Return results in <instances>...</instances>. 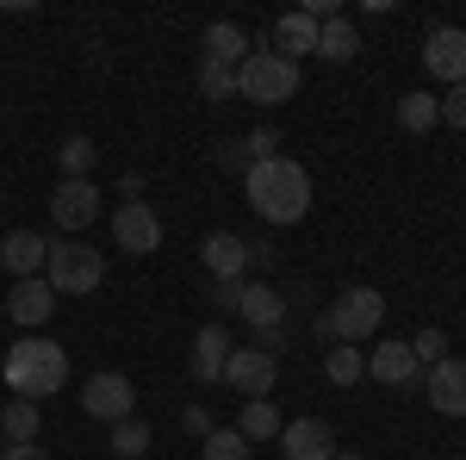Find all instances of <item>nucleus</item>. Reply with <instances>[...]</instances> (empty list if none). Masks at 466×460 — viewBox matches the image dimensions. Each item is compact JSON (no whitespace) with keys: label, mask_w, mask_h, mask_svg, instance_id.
Here are the masks:
<instances>
[{"label":"nucleus","mask_w":466,"mask_h":460,"mask_svg":"<svg viewBox=\"0 0 466 460\" xmlns=\"http://www.w3.org/2000/svg\"><path fill=\"white\" fill-rule=\"evenodd\" d=\"M423 386H430V404L441 411V417H466V361H441V367H430L423 373Z\"/></svg>","instance_id":"obj_16"},{"label":"nucleus","mask_w":466,"mask_h":460,"mask_svg":"<svg viewBox=\"0 0 466 460\" xmlns=\"http://www.w3.org/2000/svg\"><path fill=\"white\" fill-rule=\"evenodd\" d=\"M237 94L249 107H287L299 100V63H287L280 50H249V63L237 69Z\"/></svg>","instance_id":"obj_4"},{"label":"nucleus","mask_w":466,"mask_h":460,"mask_svg":"<svg viewBox=\"0 0 466 460\" xmlns=\"http://www.w3.org/2000/svg\"><path fill=\"white\" fill-rule=\"evenodd\" d=\"M94 138H63V149H56V162H63V180H87L94 175Z\"/></svg>","instance_id":"obj_26"},{"label":"nucleus","mask_w":466,"mask_h":460,"mask_svg":"<svg viewBox=\"0 0 466 460\" xmlns=\"http://www.w3.org/2000/svg\"><path fill=\"white\" fill-rule=\"evenodd\" d=\"M323 373H329V386H360V380H367V354L355 349V342H336V349L323 354Z\"/></svg>","instance_id":"obj_23"},{"label":"nucleus","mask_w":466,"mask_h":460,"mask_svg":"<svg viewBox=\"0 0 466 460\" xmlns=\"http://www.w3.org/2000/svg\"><path fill=\"white\" fill-rule=\"evenodd\" d=\"M0 380L13 398H50V392H63L69 380V354L56 349V342H44V336H25V342H13L6 361H0Z\"/></svg>","instance_id":"obj_2"},{"label":"nucleus","mask_w":466,"mask_h":460,"mask_svg":"<svg viewBox=\"0 0 466 460\" xmlns=\"http://www.w3.org/2000/svg\"><path fill=\"white\" fill-rule=\"evenodd\" d=\"M280 429H287V417L274 411V398H243V424H237L243 442H280Z\"/></svg>","instance_id":"obj_22"},{"label":"nucleus","mask_w":466,"mask_h":460,"mask_svg":"<svg viewBox=\"0 0 466 460\" xmlns=\"http://www.w3.org/2000/svg\"><path fill=\"white\" fill-rule=\"evenodd\" d=\"M380 323H386V299L373 286H349L318 318V342H329V349L336 342H367V336H380Z\"/></svg>","instance_id":"obj_3"},{"label":"nucleus","mask_w":466,"mask_h":460,"mask_svg":"<svg viewBox=\"0 0 466 460\" xmlns=\"http://www.w3.org/2000/svg\"><path fill=\"white\" fill-rule=\"evenodd\" d=\"M180 424H187V429H193V435H199V442H206V435H212V429H218V417H212V411H206V404H187V411H180Z\"/></svg>","instance_id":"obj_32"},{"label":"nucleus","mask_w":466,"mask_h":460,"mask_svg":"<svg viewBox=\"0 0 466 460\" xmlns=\"http://www.w3.org/2000/svg\"><path fill=\"white\" fill-rule=\"evenodd\" d=\"M44 281H50V292H63V299H87V292L106 286V255L87 249V243H50Z\"/></svg>","instance_id":"obj_5"},{"label":"nucleus","mask_w":466,"mask_h":460,"mask_svg":"<svg viewBox=\"0 0 466 460\" xmlns=\"http://www.w3.org/2000/svg\"><path fill=\"white\" fill-rule=\"evenodd\" d=\"M336 460H360V455H336Z\"/></svg>","instance_id":"obj_36"},{"label":"nucleus","mask_w":466,"mask_h":460,"mask_svg":"<svg viewBox=\"0 0 466 460\" xmlns=\"http://www.w3.org/2000/svg\"><path fill=\"white\" fill-rule=\"evenodd\" d=\"M237 312L249 318V330H280V323H287V299L268 281H243V305H237Z\"/></svg>","instance_id":"obj_20"},{"label":"nucleus","mask_w":466,"mask_h":460,"mask_svg":"<svg viewBox=\"0 0 466 460\" xmlns=\"http://www.w3.org/2000/svg\"><path fill=\"white\" fill-rule=\"evenodd\" d=\"M199 455H206V460H255V448L243 442V435H237V429H212Z\"/></svg>","instance_id":"obj_28"},{"label":"nucleus","mask_w":466,"mask_h":460,"mask_svg":"<svg viewBox=\"0 0 466 460\" xmlns=\"http://www.w3.org/2000/svg\"><path fill=\"white\" fill-rule=\"evenodd\" d=\"M243 187H249V206L268 224H299V218L311 212V175L292 156H261V162H249Z\"/></svg>","instance_id":"obj_1"},{"label":"nucleus","mask_w":466,"mask_h":460,"mask_svg":"<svg viewBox=\"0 0 466 460\" xmlns=\"http://www.w3.org/2000/svg\"><path fill=\"white\" fill-rule=\"evenodd\" d=\"M280 455L287 460H336V435L323 417H299V424L280 429Z\"/></svg>","instance_id":"obj_13"},{"label":"nucleus","mask_w":466,"mask_h":460,"mask_svg":"<svg viewBox=\"0 0 466 460\" xmlns=\"http://www.w3.org/2000/svg\"><path fill=\"white\" fill-rule=\"evenodd\" d=\"M44 261H50V243H44L37 230H6V237H0V268H6L13 281H37Z\"/></svg>","instance_id":"obj_11"},{"label":"nucleus","mask_w":466,"mask_h":460,"mask_svg":"<svg viewBox=\"0 0 466 460\" xmlns=\"http://www.w3.org/2000/svg\"><path fill=\"white\" fill-rule=\"evenodd\" d=\"M249 32L243 26H230V19H218V26H206V37H199V56L206 63H224V69H243L249 63Z\"/></svg>","instance_id":"obj_17"},{"label":"nucleus","mask_w":466,"mask_h":460,"mask_svg":"<svg viewBox=\"0 0 466 460\" xmlns=\"http://www.w3.org/2000/svg\"><path fill=\"white\" fill-rule=\"evenodd\" d=\"M274 380H280V361L261 349H230V361H224V386H237L243 398H268Z\"/></svg>","instance_id":"obj_8"},{"label":"nucleus","mask_w":466,"mask_h":460,"mask_svg":"<svg viewBox=\"0 0 466 460\" xmlns=\"http://www.w3.org/2000/svg\"><path fill=\"white\" fill-rule=\"evenodd\" d=\"M268 50H280L287 63H299L305 50H318V19H311L305 6H299V13H280V19H274V44H268Z\"/></svg>","instance_id":"obj_19"},{"label":"nucleus","mask_w":466,"mask_h":460,"mask_svg":"<svg viewBox=\"0 0 466 460\" xmlns=\"http://www.w3.org/2000/svg\"><path fill=\"white\" fill-rule=\"evenodd\" d=\"M50 218H56L63 230H87V224L100 218V187H94V180H63V187L50 193Z\"/></svg>","instance_id":"obj_10"},{"label":"nucleus","mask_w":466,"mask_h":460,"mask_svg":"<svg viewBox=\"0 0 466 460\" xmlns=\"http://www.w3.org/2000/svg\"><path fill=\"white\" fill-rule=\"evenodd\" d=\"M230 349H237V342H230V330H224V323H206V330L193 336V380H199V386L224 380V361H230Z\"/></svg>","instance_id":"obj_18"},{"label":"nucleus","mask_w":466,"mask_h":460,"mask_svg":"<svg viewBox=\"0 0 466 460\" xmlns=\"http://www.w3.org/2000/svg\"><path fill=\"white\" fill-rule=\"evenodd\" d=\"M0 435H6L13 448H25V442H37V404H32V398H13V404L0 411Z\"/></svg>","instance_id":"obj_24"},{"label":"nucleus","mask_w":466,"mask_h":460,"mask_svg":"<svg viewBox=\"0 0 466 460\" xmlns=\"http://www.w3.org/2000/svg\"><path fill=\"white\" fill-rule=\"evenodd\" d=\"M423 69L448 87H466V32L461 26H435L430 44H423Z\"/></svg>","instance_id":"obj_9"},{"label":"nucleus","mask_w":466,"mask_h":460,"mask_svg":"<svg viewBox=\"0 0 466 460\" xmlns=\"http://www.w3.org/2000/svg\"><path fill=\"white\" fill-rule=\"evenodd\" d=\"M441 118H448V131H466V87H448V100H435Z\"/></svg>","instance_id":"obj_31"},{"label":"nucleus","mask_w":466,"mask_h":460,"mask_svg":"<svg viewBox=\"0 0 466 460\" xmlns=\"http://www.w3.org/2000/svg\"><path fill=\"white\" fill-rule=\"evenodd\" d=\"M0 460H50V448H37V442H25V448H0Z\"/></svg>","instance_id":"obj_35"},{"label":"nucleus","mask_w":466,"mask_h":460,"mask_svg":"<svg viewBox=\"0 0 466 460\" xmlns=\"http://www.w3.org/2000/svg\"><path fill=\"white\" fill-rule=\"evenodd\" d=\"M367 373H373L380 386H417V380H423L410 342H373V349H367Z\"/></svg>","instance_id":"obj_14"},{"label":"nucleus","mask_w":466,"mask_h":460,"mask_svg":"<svg viewBox=\"0 0 466 460\" xmlns=\"http://www.w3.org/2000/svg\"><path fill=\"white\" fill-rule=\"evenodd\" d=\"M410 354H417V367L430 373V367H441V361H448V336H441V330H423V336L410 342Z\"/></svg>","instance_id":"obj_30"},{"label":"nucleus","mask_w":466,"mask_h":460,"mask_svg":"<svg viewBox=\"0 0 466 460\" xmlns=\"http://www.w3.org/2000/svg\"><path fill=\"white\" fill-rule=\"evenodd\" d=\"M212 305L218 312H237L243 305V281H212Z\"/></svg>","instance_id":"obj_33"},{"label":"nucleus","mask_w":466,"mask_h":460,"mask_svg":"<svg viewBox=\"0 0 466 460\" xmlns=\"http://www.w3.org/2000/svg\"><path fill=\"white\" fill-rule=\"evenodd\" d=\"M112 243L125 249V255H156L162 249V218L149 199H125L118 212H112Z\"/></svg>","instance_id":"obj_6"},{"label":"nucleus","mask_w":466,"mask_h":460,"mask_svg":"<svg viewBox=\"0 0 466 460\" xmlns=\"http://www.w3.org/2000/svg\"><path fill=\"white\" fill-rule=\"evenodd\" d=\"M199 261L212 268V281H243V274H249V237L212 230V237L199 243Z\"/></svg>","instance_id":"obj_12"},{"label":"nucleus","mask_w":466,"mask_h":460,"mask_svg":"<svg viewBox=\"0 0 466 460\" xmlns=\"http://www.w3.org/2000/svg\"><path fill=\"white\" fill-rule=\"evenodd\" d=\"M318 56H323V63H355V56H360L355 19H342V13H336V19H323V26H318Z\"/></svg>","instance_id":"obj_21"},{"label":"nucleus","mask_w":466,"mask_h":460,"mask_svg":"<svg viewBox=\"0 0 466 460\" xmlns=\"http://www.w3.org/2000/svg\"><path fill=\"white\" fill-rule=\"evenodd\" d=\"M81 411L94 417V424H125L131 411H137V392L125 373H94L87 386H81Z\"/></svg>","instance_id":"obj_7"},{"label":"nucleus","mask_w":466,"mask_h":460,"mask_svg":"<svg viewBox=\"0 0 466 460\" xmlns=\"http://www.w3.org/2000/svg\"><path fill=\"white\" fill-rule=\"evenodd\" d=\"M50 312H56V292H50L44 274H37V281H13V292H6V318L13 323L37 330V323H50Z\"/></svg>","instance_id":"obj_15"},{"label":"nucleus","mask_w":466,"mask_h":460,"mask_svg":"<svg viewBox=\"0 0 466 460\" xmlns=\"http://www.w3.org/2000/svg\"><path fill=\"white\" fill-rule=\"evenodd\" d=\"M199 94H206V100H230V94H237V69H224V63H206V56H199Z\"/></svg>","instance_id":"obj_29"},{"label":"nucleus","mask_w":466,"mask_h":460,"mask_svg":"<svg viewBox=\"0 0 466 460\" xmlns=\"http://www.w3.org/2000/svg\"><path fill=\"white\" fill-rule=\"evenodd\" d=\"M255 349L280 361V349H287V323H280V330H255Z\"/></svg>","instance_id":"obj_34"},{"label":"nucleus","mask_w":466,"mask_h":460,"mask_svg":"<svg viewBox=\"0 0 466 460\" xmlns=\"http://www.w3.org/2000/svg\"><path fill=\"white\" fill-rule=\"evenodd\" d=\"M112 455H118V460L149 455V424H144V417H125V424H112Z\"/></svg>","instance_id":"obj_27"},{"label":"nucleus","mask_w":466,"mask_h":460,"mask_svg":"<svg viewBox=\"0 0 466 460\" xmlns=\"http://www.w3.org/2000/svg\"><path fill=\"white\" fill-rule=\"evenodd\" d=\"M398 125H404L410 138L435 131V125H441V107H435V94H404V100H398Z\"/></svg>","instance_id":"obj_25"}]
</instances>
